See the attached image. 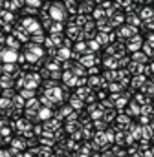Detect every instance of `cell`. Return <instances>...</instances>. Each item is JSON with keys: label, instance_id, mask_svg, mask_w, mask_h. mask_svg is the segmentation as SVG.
Masks as SVG:
<instances>
[{"label": "cell", "instance_id": "2", "mask_svg": "<svg viewBox=\"0 0 154 157\" xmlns=\"http://www.w3.org/2000/svg\"><path fill=\"white\" fill-rule=\"evenodd\" d=\"M149 15H152V11H151V9H145V11H143V17H149Z\"/></svg>", "mask_w": 154, "mask_h": 157}, {"label": "cell", "instance_id": "1", "mask_svg": "<svg viewBox=\"0 0 154 157\" xmlns=\"http://www.w3.org/2000/svg\"><path fill=\"white\" fill-rule=\"evenodd\" d=\"M128 22H130V24H140L138 17H128Z\"/></svg>", "mask_w": 154, "mask_h": 157}]
</instances>
